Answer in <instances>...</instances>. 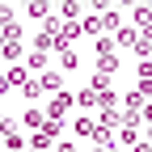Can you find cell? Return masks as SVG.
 I'll list each match as a JSON object with an SVG mask.
<instances>
[{"instance_id": "cell-12", "label": "cell", "mask_w": 152, "mask_h": 152, "mask_svg": "<svg viewBox=\"0 0 152 152\" xmlns=\"http://www.w3.org/2000/svg\"><path fill=\"white\" fill-rule=\"evenodd\" d=\"M131 26H135V30H148L152 26V9L148 4H135V21H131Z\"/></svg>"}, {"instance_id": "cell-11", "label": "cell", "mask_w": 152, "mask_h": 152, "mask_svg": "<svg viewBox=\"0 0 152 152\" xmlns=\"http://www.w3.org/2000/svg\"><path fill=\"white\" fill-rule=\"evenodd\" d=\"M30 17H38V21H47V17H51V0H30Z\"/></svg>"}, {"instance_id": "cell-9", "label": "cell", "mask_w": 152, "mask_h": 152, "mask_svg": "<svg viewBox=\"0 0 152 152\" xmlns=\"http://www.w3.org/2000/svg\"><path fill=\"white\" fill-rule=\"evenodd\" d=\"M0 131H4V148H9V152H17V148H26V140L17 135V127H13L9 118H4V127H0Z\"/></svg>"}, {"instance_id": "cell-8", "label": "cell", "mask_w": 152, "mask_h": 152, "mask_svg": "<svg viewBox=\"0 0 152 152\" xmlns=\"http://www.w3.org/2000/svg\"><path fill=\"white\" fill-rule=\"evenodd\" d=\"M38 80H42V89H47V93H59V89H64V72L42 68V76H38Z\"/></svg>"}, {"instance_id": "cell-21", "label": "cell", "mask_w": 152, "mask_h": 152, "mask_svg": "<svg viewBox=\"0 0 152 152\" xmlns=\"http://www.w3.org/2000/svg\"><path fill=\"white\" fill-rule=\"evenodd\" d=\"M42 123H47V114H42V110H26V127H34V131H38Z\"/></svg>"}, {"instance_id": "cell-3", "label": "cell", "mask_w": 152, "mask_h": 152, "mask_svg": "<svg viewBox=\"0 0 152 152\" xmlns=\"http://www.w3.org/2000/svg\"><path fill=\"white\" fill-rule=\"evenodd\" d=\"M140 140H144V135L135 131V123H123V127H118V148H140Z\"/></svg>"}, {"instance_id": "cell-29", "label": "cell", "mask_w": 152, "mask_h": 152, "mask_svg": "<svg viewBox=\"0 0 152 152\" xmlns=\"http://www.w3.org/2000/svg\"><path fill=\"white\" fill-rule=\"evenodd\" d=\"M89 4L97 9V13H106V9H114V0H89Z\"/></svg>"}, {"instance_id": "cell-26", "label": "cell", "mask_w": 152, "mask_h": 152, "mask_svg": "<svg viewBox=\"0 0 152 152\" xmlns=\"http://www.w3.org/2000/svg\"><path fill=\"white\" fill-rule=\"evenodd\" d=\"M30 144H34V148H51V144H59V140H55V135H47V131H38Z\"/></svg>"}, {"instance_id": "cell-2", "label": "cell", "mask_w": 152, "mask_h": 152, "mask_svg": "<svg viewBox=\"0 0 152 152\" xmlns=\"http://www.w3.org/2000/svg\"><path fill=\"white\" fill-rule=\"evenodd\" d=\"M26 80H30V76H26L21 64H9V68H4V89H21Z\"/></svg>"}, {"instance_id": "cell-30", "label": "cell", "mask_w": 152, "mask_h": 152, "mask_svg": "<svg viewBox=\"0 0 152 152\" xmlns=\"http://www.w3.org/2000/svg\"><path fill=\"white\" fill-rule=\"evenodd\" d=\"M140 152H152V127H148V135L140 140Z\"/></svg>"}, {"instance_id": "cell-27", "label": "cell", "mask_w": 152, "mask_h": 152, "mask_svg": "<svg viewBox=\"0 0 152 152\" xmlns=\"http://www.w3.org/2000/svg\"><path fill=\"white\" fill-rule=\"evenodd\" d=\"M140 93H144V97H152V76H140V85H135Z\"/></svg>"}, {"instance_id": "cell-10", "label": "cell", "mask_w": 152, "mask_h": 152, "mask_svg": "<svg viewBox=\"0 0 152 152\" xmlns=\"http://www.w3.org/2000/svg\"><path fill=\"white\" fill-rule=\"evenodd\" d=\"M93 51H97V55H114V51H118L114 34H97V38H93Z\"/></svg>"}, {"instance_id": "cell-28", "label": "cell", "mask_w": 152, "mask_h": 152, "mask_svg": "<svg viewBox=\"0 0 152 152\" xmlns=\"http://www.w3.org/2000/svg\"><path fill=\"white\" fill-rule=\"evenodd\" d=\"M140 118H144V123H148V127H152V97H148V102H144V110H140Z\"/></svg>"}, {"instance_id": "cell-5", "label": "cell", "mask_w": 152, "mask_h": 152, "mask_svg": "<svg viewBox=\"0 0 152 152\" xmlns=\"http://www.w3.org/2000/svg\"><path fill=\"white\" fill-rule=\"evenodd\" d=\"M76 106H80V110H93V106H102V93L93 89V85H85L80 93H76Z\"/></svg>"}, {"instance_id": "cell-4", "label": "cell", "mask_w": 152, "mask_h": 152, "mask_svg": "<svg viewBox=\"0 0 152 152\" xmlns=\"http://www.w3.org/2000/svg\"><path fill=\"white\" fill-rule=\"evenodd\" d=\"M0 55H4V64H21V38H4V47H0Z\"/></svg>"}, {"instance_id": "cell-6", "label": "cell", "mask_w": 152, "mask_h": 152, "mask_svg": "<svg viewBox=\"0 0 152 152\" xmlns=\"http://www.w3.org/2000/svg\"><path fill=\"white\" fill-rule=\"evenodd\" d=\"M80 9H85V0H59V17L64 21H80Z\"/></svg>"}, {"instance_id": "cell-14", "label": "cell", "mask_w": 152, "mask_h": 152, "mask_svg": "<svg viewBox=\"0 0 152 152\" xmlns=\"http://www.w3.org/2000/svg\"><path fill=\"white\" fill-rule=\"evenodd\" d=\"M144 102H148L144 93H140V89H131L127 97H123V110H144Z\"/></svg>"}, {"instance_id": "cell-25", "label": "cell", "mask_w": 152, "mask_h": 152, "mask_svg": "<svg viewBox=\"0 0 152 152\" xmlns=\"http://www.w3.org/2000/svg\"><path fill=\"white\" fill-rule=\"evenodd\" d=\"M26 64H30V68H47V51H30Z\"/></svg>"}, {"instance_id": "cell-16", "label": "cell", "mask_w": 152, "mask_h": 152, "mask_svg": "<svg viewBox=\"0 0 152 152\" xmlns=\"http://www.w3.org/2000/svg\"><path fill=\"white\" fill-rule=\"evenodd\" d=\"M80 26H85V34H93V38H97V34H106V26H102V13H97V17H85Z\"/></svg>"}, {"instance_id": "cell-1", "label": "cell", "mask_w": 152, "mask_h": 152, "mask_svg": "<svg viewBox=\"0 0 152 152\" xmlns=\"http://www.w3.org/2000/svg\"><path fill=\"white\" fill-rule=\"evenodd\" d=\"M72 106H76V97H72V93H64V89H59V93H51V102H47L51 118H64V114H68Z\"/></svg>"}, {"instance_id": "cell-13", "label": "cell", "mask_w": 152, "mask_h": 152, "mask_svg": "<svg viewBox=\"0 0 152 152\" xmlns=\"http://www.w3.org/2000/svg\"><path fill=\"white\" fill-rule=\"evenodd\" d=\"M93 131H97V123L80 114V118H76V135H80V140H93Z\"/></svg>"}, {"instance_id": "cell-32", "label": "cell", "mask_w": 152, "mask_h": 152, "mask_svg": "<svg viewBox=\"0 0 152 152\" xmlns=\"http://www.w3.org/2000/svg\"><path fill=\"white\" fill-rule=\"evenodd\" d=\"M140 4H148V9H152V0H140Z\"/></svg>"}, {"instance_id": "cell-22", "label": "cell", "mask_w": 152, "mask_h": 152, "mask_svg": "<svg viewBox=\"0 0 152 152\" xmlns=\"http://www.w3.org/2000/svg\"><path fill=\"white\" fill-rule=\"evenodd\" d=\"M102 26H106V34H114V30H118V13L106 9V13H102Z\"/></svg>"}, {"instance_id": "cell-7", "label": "cell", "mask_w": 152, "mask_h": 152, "mask_svg": "<svg viewBox=\"0 0 152 152\" xmlns=\"http://www.w3.org/2000/svg\"><path fill=\"white\" fill-rule=\"evenodd\" d=\"M135 38H140L135 26H118V30H114V42H118V51H123V47H135Z\"/></svg>"}, {"instance_id": "cell-20", "label": "cell", "mask_w": 152, "mask_h": 152, "mask_svg": "<svg viewBox=\"0 0 152 152\" xmlns=\"http://www.w3.org/2000/svg\"><path fill=\"white\" fill-rule=\"evenodd\" d=\"M0 38H21V26H17V17H13V21H0Z\"/></svg>"}, {"instance_id": "cell-33", "label": "cell", "mask_w": 152, "mask_h": 152, "mask_svg": "<svg viewBox=\"0 0 152 152\" xmlns=\"http://www.w3.org/2000/svg\"><path fill=\"white\" fill-rule=\"evenodd\" d=\"M21 4H30V0H21Z\"/></svg>"}, {"instance_id": "cell-24", "label": "cell", "mask_w": 152, "mask_h": 152, "mask_svg": "<svg viewBox=\"0 0 152 152\" xmlns=\"http://www.w3.org/2000/svg\"><path fill=\"white\" fill-rule=\"evenodd\" d=\"M55 55H59V64H64V68H80V59H76V51H72V47H68V51H55Z\"/></svg>"}, {"instance_id": "cell-17", "label": "cell", "mask_w": 152, "mask_h": 152, "mask_svg": "<svg viewBox=\"0 0 152 152\" xmlns=\"http://www.w3.org/2000/svg\"><path fill=\"white\" fill-rule=\"evenodd\" d=\"M34 51H47V55H51V51H55V34H47V30H42V34L34 38Z\"/></svg>"}, {"instance_id": "cell-19", "label": "cell", "mask_w": 152, "mask_h": 152, "mask_svg": "<svg viewBox=\"0 0 152 152\" xmlns=\"http://www.w3.org/2000/svg\"><path fill=\"white\" fill-rule=\"evenodd\" d=\"M110 80H114V76H110V72H93V80H89V85H93V89H97V93H106V89H110Z\"/></svg>"}, {"instance_id": "cell-31", "label": "cell", "mask_w": 152, "mask_h": 152, "mask_svg": "<svg viewBox=\"0 0 152 152\" xmlns=\"http://www.w3.org/2000/svg\"><path fill=\"white\" fill-rule=\"evenodd\" d=\"M114 4H140V0H114Z\"/></svg>"}, {"instance_id": "cell-15", "label": "cell", "mask_w": 152, "mask_h": 152, "mask_svg": "<svg viewBox=\"0 0 152 152\" xmlns=\"http://www.w3.org/2000/svg\"><path fill=\"white\" fill-rule=\"evenodd\" d=\"M131 51H135L140 59H152V38H148V34H140V38H135V47H131Z\"/></svg>"}, {"instance_id": "cell-18", "label": "cell", "mask_w": 152, "mask_h": 152, "mask_svg": "<svg viewBox=\"0 0 152 152\" xmlns=\"http://www.w3.org/2000/svg\"><path fill=\"white\" fill-rule=\"evenodd\" d=\"M97 72H118V55H97Z\"/></svg>"}, {"instance_id": "cell-23", "label": "cell", "mask_w": 152, "mask_h": 152, "mask_svg": "<svg viewBox=\"0 0 152 152\" xmlns=\"http://www.w3.org/2000/svg\"><path fill=\"white\" fill-rule=\"evenodd\" d=\"M21 93H26V97H42L47 89H42V80H26V85H21Z\"/></svg>"}]
</instances>
